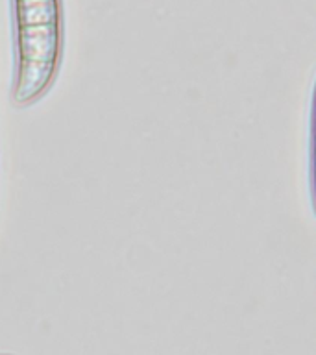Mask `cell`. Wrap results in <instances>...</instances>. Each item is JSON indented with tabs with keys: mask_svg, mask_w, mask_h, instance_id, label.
Here are the masks:
<instances>
[{
	"mask_svg": "<svg viewBox=\"0 0 316 355\" xmlns=\"http://www.w3.org/2000/svg\"><path fill=\"white\" fill-rule=\"evenodd\" d=\"M15 28L13 104L30 105L54 83L65 44L63 0H11Z\"/></svg>",
	"mask_w": 316,
	"mask_h": 355,
	"instance_id": "6da1fadb",
	"label": "cell"
},
{
	"mask_svg": "<svg viewBox=\"0 0 316 355\" xmlns=\"http://www.w3.org/2000/svg\"><path fill=\"white\" fill-rule=\"evenodd\" d=\"M0 355H13V354H0Z\"/></svg>",
	"mask_w": 316,
	"mask_h": 355,
	"instance_id": "7a4b0ae2",
	"label": "cell"
}]
</instances>
